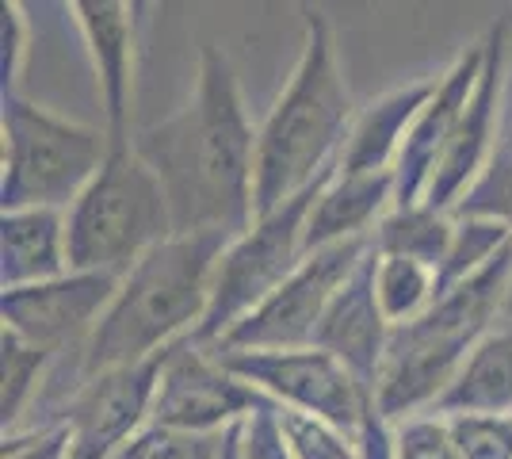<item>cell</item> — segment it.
Masks as SVG:
<instances>
[{"mask_svg":"<svg viewBox=\"0 0 512 459\" xmlns=\"http://www.w3.org/2000/svg\"><path fill=\"white\" fill-rule=\"evenodd\" d=\"M451 238H455V215L417 203V207H394L386 215L383 226L375 230V249L390 257L425 261L440 272L451 253Z\"/></svg>","mask_w":512,"mask_h":459,"instance_id":"cell-22","label":"cell"},{"mask_svg":"<svg viewBox=\"0 0 512 459\" xmlns=\"http://www.w3.org/2000/svg\"><path fill=\"white\" fill-rule=\"evenodd\" d=\"M451 215L501 222L512 234V146L501 142V150L490 161V169L474 180V188L459 199V207Z\"/></svg>","mask_w":512,"mask_h":459,"instance_id":"cell-26","label":"cell"},{"mask_svg":"<svg viewBox=\"0 0 512 459\" xmlns=\"http://www.w3.org/2000/svg\"><path fill=\"white\" fill-rule=\"evenodd\" d=\"M58 356L54 352L39 349L31 341H23L16 333L0 329V425H4V437H16L23 429H31V421L43 406V394L50 387V375H54Z\"/></svg>","mask_w":512,"mask_h":459,"instance_id":"cell-21","label":"cell"},{"mask_svg":"<svg viewBox=\"0 0 512 459\" xmlns=\"http://www.w3.org/2000/svg\"><path fill=\"white\" fill-rule=\"evenodd\" d=\"M512 245L463 284L440 291L428 314L390 333L375 406L390 425L432 414L467 356L509 318Z\"/></svg>","mask_w":512,"mask_h":459,"instance_id":"cell-4","label":"cell"},{"mask_svg":"<svg viewBox=\"0 0 512 459\" xmlns=\"http://www.w3.org/2000/svg\"><path fill=\"white\" fill-rule=\"evenodd\" d=\"M505 146H512V131H509V138H505Z\"/></svg>","mask_w":512,"mask_h":459,"instance_id":"cell-35","label":"cell"},{"mask_svg":"<svg viewBox=\"0 0 512 459\" xmlns=\"http://www.w3.org/2000/svg\"><path fill=\"white\" fill-rule=\"evenodd\" d=\"M157 372L161 356L88 379L58 414V425L69 429V459L119 456L150 425Z\"/></svg>","mask_w":512,"mask_h":459,"instance_id":"cell-12","label":"cell"},{"mask_svg":"<svg viewBox=\"0 0 512 459\" xmlns=\"http://www.w3.org/2000/svg\"><path fill=\"white\" fill-rule=\"evenodd\" d=\"M0 88L4 96H16L23 58H27V20H23L20 4H4V20H0Z\"/></svg>","mask_w":512,"mask_h":459,"instance_id":"cell-31","label":"cell"},{"mask_svg":"<svg viewBox=\"0 0 512 459\" xmlns=\"http://www.w3.org/2000/svg\"><path fill=\"white\" fill-rule=\"evenodd\" d=\"M432 88H436V77H421L402 88H390L379 100L360 108L337 169L344 173H394L402 146H406L417 115L425 111Z\"/></svg>","mask_w":512,"mask_h":459,"instance_id":"cell-18","label":"cell"},{"mask_svg":"<svg viewBox=\"0 0 512 459\" xmlns=\"http://www.w3.org/2000/svg\"><path fill=\"white\" fill-rule=\"evenodd\" d=\"M486 39V62L478 73V85L470 92L467 111L451 134L448 150L440 157L432 184L425 192V207L451 215L459 199L474 188V180L490 169L501 142H497V123H501V104H505V54H509V35L505 23H493Z\"/></svg>","mask_w":512,"mask_h":459,"instance_id":"cell-13","label":"cell"},{"mask_svg":"<svg viewBox=\"0 0 512 459\" xmlns=\"http://www.w3.org/2000/svg\"><path fill=\"white\" fill-rule=\"evenodd\" d=\"M69 264L123 280L134 264L172 238V211L153 169L130 146H111L104 169L65 211Z\"/></svg>","mask_w":512,"mask_h":459,"instance_id":"cell-6","label":"cell"},{"mask_svg":"<svg viewBox=\"0 0 512 459\" xmlns=\"http://www.w3.org/2000/svg\"><path fill=\"white\" fill-rule=\"evenodd\" d=\"M104 123H77L27 96H0V203L4 211H69L104 169Z\"/></svg>","mask_w":512,"mask_h":459,"instance_id":"cell-5","label":"cell"},{"mask_svg":"<svg viewBox=\"0 0 512 459\" xmlns=\"http://www.w3.org/2000/svg\"><path fill=\"white\" fill-rule=\"evenodd\" d=\"M134 150L165 188L176 234L237 238L256 222V127L222 46H199L188 100L134 134Z\"/></svg>","mask_w":512,"mask_h":459,"instance_id":"cell-1","label":"cell"},{"mask_svg":"<svg viewBox=\"0 0 512 459\" xmlns=\"http://www.w3.org/2000/svg\"><path fill=\"white\" fill-rule=\"evenodd\" d=\"M482 62H486V39L463 46V50L451 58V66L436 77V88H432V96H428L425 111L417 115L406 146H402V157H398V165H394L398 207H417V203H425L432 173H436L440 157L448 150L451 134H455L463 111H467L470 92L478 85Z\"/></svg>","mask_w":512,"mask_h":459,"instance_id":"cell-15","label":"cell"},{"mask_svg":"<svg viewBox=\"0 0 512 459\" xmlns=\"http://www.w3.org/2000/svg\"><path fill=\"white\" fill-rule=\"evenodd\" d=\"M509 314H512V303H509Z\"/></svg>","mask_w":512,"mask_h":459,"instance_id":"cell-36","label":"cell"},{"mask_svg":"<svg viewBox=\"0 0 512 459\" xmlns=\"http://www.w3.org/2000/svg\"><path fill=\"white\" fill-rule=\"evenodd\" d=\"M81 31L88 66L96 77L100 115L111 146L134 142V81H138V4L123 0H81L69 8Z\"/></svg>","mask_w":512,"mask_h":459,"instance_id":"cell-14","label":"cell"},{"mask_svg":"<svg viewBox=\"0 0 512 459\" xmlns=\"http://www.w3.org/2000/svg\"><path fill=\"white\" fill-rule=\"evenodd\" d=\"M390 333L394 326L386 322L383 306L375 299V253H371L360 264V272L333 299L314 345L337 356L344 368L375 394V379L383 372L386 349H390Z\"/></svg>","mask_w":512,"mask_h":459,"instance_id":"cell-16","label":"cell"},{"mask_svg":"<svg viewBox=\"0 0 512 459\" xmlns=\"http://www.w3.org/2000/svg\"><path fill=\"white\" fill-rule=\"evenodd\" d=\"M371 253H375V238L341 241V245L306 253V261L241 326L230 329V337L214 352H283L314 345L333 299Z\"/></svg>","mask_w":512,"mask_h":459,"instance_id":"cell-8","label":"cell"},{"mask_svg":"<svg viewBox=\"0 0 512 459\" xmlns=\"http://www.w3.org/2000/svg\"><path fill=\"white\" fill-rule=\"evenodd\" d=\"M279 425H283V440L295 459H360L356 437L321 417L279 410Z\"/></svg>","mask_w":512,"mask_h":459,"instance_id":"cell-27","label":"cell"},{"mask_svg":"<svg viewBox=\"0 0 512 459\" xmlns=\"http://www.w3.org/2000/svg\"><path fill=\"white\" fill-rule=\"evenodd\" d=\"M218 459H241V425L226 433V448H222V456Z\"/></svg>","mask_w":512,"mask_h":459,"instance_id":"cell-33","label":"cell"},{"mask_svg":"<svg viewBox=\"0 0 512 459\" xmlns=\"http://www.w3.org/2000/svg\"><path fill=\"white\" fill-rule=\"evenodd\" d=\"M230 241L234 238L226 234H172L134 264L119 280V291L85 349L58 356L31 429L58 425L65 402L88 379L157 360L184 337H195L211 303L214 264Z\"/></svg>","mask_w":512,"mask_h":459,"instance_id":"cell-2","label":"cell"},{"mask_svg":"<svg viewBox=\"0 0 512 459\" xmlns=\"http://www.w3.org/2000/svg\"><path fill=\"white\" fill-rule=\"evenodd\" d=\"M69 268L65 211L23 207L0 215V291L46 284Z\"/></svg>","mask_w":512,"mask_h":459,"instance_id":"cell-19","label":"cell"},{"mask_svg":"<svg viewBox=\"0 0 512 459\" xmlns=\"http://www.w3.org/2000/svg\"><path fill=\"white\" fill-rule=\"evenodd\" d=\"M115 291H119L115 276L69 268L58 280L4 291L0 318H4L8 333L54 352V356H69V352L85 349V341L92 337V329L100 326Z\"/></svg>","mask_w":512,"mask_h":459,"instance_id":"cell-11","label":"cell"},{"mask_svg":"<svg viewBox=\"0 0 512 459\" xmlns=\"http://www.w3.org/2000/svg\"><path fill=\"white\" fill-rule=\"evenodd\" d=\"M436 417H505L512 414V329L501 322L490 337L467 356V364L451 379Z\"/></svg>","mask_w":512,"mask_h":459,"instance_id":"cell-20","label":"cell"},{"mask_svg":"<svg viewBox=\"0 0 512 459\" xmlns=\"http://www.w3.org/2000/svg\"><path fill=\"white\" fill-rule=\"evenodd\" d=\"M241 459H295L283 440L279 406L264 402L256 414L241 421Z\"/></svg>","mask_w":512,"mask_h":459,"instance_id":"cell-30","label":"cell"},{"mask_svg":"<svg viewBox=\"0 0 512 459\" xmlns=\"http://www.w3.org/2000/svg\"><path fill=\"white\" fill-rule=\"evenodd\" d=\"M321 184L287 199L272 215H260L245 234H237L222 249V257L214 264L207 318L195 329L199 345L218 349L230 337V329L241 326L256 306L306 261V219H310V207L318 199Z\"/></svg>","mask_w":512,"mask_h":459,"instance_id":"cell-7","label":"cell"},{"mask_svg":"<svg viewBox=\"0 0 512 459\" xmlns=\"http://www.w3.org/2000/svg\"><path fill=\"white\" fill-rule=\"evenodd\" d=\"M512 245V234L501 222L490 219H463L455 215V238H451V253L444 268H440V291L463 284L474 272H482Z\"/></svg>","mask_w":512,"mask_h":459,"instance_id":"cell-24","label":"cell"},{"mask_svg":"<svg viewBox=\"0 0 512 459\" xmlns=\"http://www.w3.org/2000/svg\"><path fill=\"white\" fill-rule=\"evenodd\" d=\"M226 448V433H188V429H172L150 421L138 437L115 459H218Z\"/></svg>","mask_w":512,"mask_h":459,"instance_id":"cell-25","label":"cell"},{"mask_svg":"<svg viewBox=\"0 0 512 459\" xmlns=\"http://www.w3.org/2000/svg\"><path fill=\"white\" fill-rule=\"evenodd\" d=\"M505 326H509V329H512V314H509V318H505Z\"/></svg>","mask_w":512,"mask_h":459,"instance_id":"cell-34","label":"cell"},{"mask_svg":"<svg viewBox=\"0 0 512 459\" xmlns=\"http://www.w3.org/2000/svg\"><path fill=\"white\" fill-rule=\"evenodd\" d=\"M398 207L394 173H344L333 169L321 184L306 219V253L341 245V241L375 238L383 219Z\"/></svg>","mask_w":512,"mask_h":459,"instance_id":"cell-17","label":"cell"},{"mask_svg":"<svg viewBox=\"0 0 512 459\" xmlns=\"http://www.w3.org/2000/svg\"><path fill=\"white\" fill-rule=\"evenodd\" d=\"M268 398L237 379L214 349L184 337L161 356L150 421L188 433H230Z\"/></svg>","mask_w":512,"mask_h":459,"instance_id":"cell-10","label":"cell"},{"mask_svg":"<svg viewBox=\"0 0 512 459\" xmlns=\"http://www.w3.org/2000/svg\"><path fill=\"white\" fill-rule=\"evenodd\" d=\"M0 459H69V429L65 425H39L16 437H4Z\"/></svg>","mask_w":512,"mask_h":459,"instance_id":"cell-32","label":"cell"},{"mask_svg":"<svg viewBox=\"0 0 512 459\" xmlns=\"http://www.w3.org/2000/svg\"><path fill=\"white\" fill-rule=\"evenodd\" d=\"M459 459H512V414L444 417Z\"/></svg>","mask_w":512,"mask_h":459,"instance_id":"cell-28","label":"cell"},{"mask_svg":"<svg viewBox=\"0 0 512 459\" xmlns=\"http://www.w3.org/2000/svg\"><path fill=\"white\" fill-rule=\"evenodd\" d=\"M226 368L260 391L272 406L291 414L321 417L344 433H360L375 394L344 368L337 356L318 345L283 352H218Z\"/></svg>","mask_w":512,"mask_h":459,"instance_id":"cell-9","label":"cell"},{"mask_svg":"<svg viewBox=\"0 0 512 459\" xmlns=\"http://www.w3.org/2000/svg\"><path fill=\"white\" fill-rule=\"evenodd\" d=\"M375 299L390 326H409L440 299V272L425 261L390 257L375 249Z\"/></svg>","mask_w":512,"mask_h":459,"instance_id":"cell-23","label":"cell"},{"mask_svg":"<svg viewBox=\"0 0 512 459\" xmlns=\"http://www.w3.org/2000/svg\"><path fill=\"white\" fill-rule=\"evenodd\" d=\"M398 459H459L444 417L421 414L398 425Z\"/></svg>","mask_w":512,"mask_h":459,"instance_id":"cell-29","label":"cell"},{"mask_svg":"<svg viewBox=\"0 0 512 459\" xmlns=\"http://www.w3.org/2000/svg\"><path fill=\"white\" fill-rule=\"evenodd\" d=\"M356 115L333 23L321 8H302L295 69L256 127V219L310 192L341 165Z\"/></svg>","mask_w":512,"mask_h":459,"instance_id":"cell-3","label":"cell"}]
</instances>
